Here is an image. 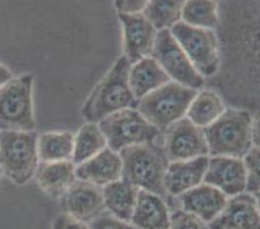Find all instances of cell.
<instances>
[{
	"mask_svg": "<svg viewBox=\"0 0 260 229\" xmlns=\"http://www.w3.org/2000/svg\"><path fill=\"white\" fill-rule=\"evenodd\" d=\"M106 145L113 152L119 153L134 145L154 143L160 131L149 123L136 109H124L99 123Z\"/></svg>",
	"mask_w": 260,
	"mask_h": 229,
	"instance_id": "obj_9",
	"label": "cell"
},
{
	"mask_svg": "<svg viewBox=\"0 0 260 229\" xmlns=\"http://www.w3.org/2000/svg\"><path fill=\"white\" fill-rule=\"evenodd\" d=\"M74 135L72 132H47L38 138V155L42 163L73 159Z\"/></svg>",
	"mask_w": 260,
	"mask_h": 229,
	"instance_id": "obj_24",
	"label": "cell"
},
{
	"mask_svg": "<svg viewBox=\"0 0 260 229\" xmlns=\"http://www.w3.org/2000/svg\"><path fill=\"white\" fill-rule=\"evenodd\" d=\"M2 174H3V172H2V170H0V176H2Z\"/></svg>",
	"mask_w": 260,
	"mask_h": 229,
	"instance_id": "obj_36",
	"label": "cell"
},
{
	"mask_svg": "<svg viewBox=\"0 0 260 229\" xmlns=\"http://www.w3.org/2000/svg\"><path fill=\"white\" fill-rule=\"evenodd\" d=\"M148 2L144 0H118L115 2V8L118 15H140L145 9Z\"/></svg>",
	"mask_w": 260,
	"mask_h": 229,
	"instance_id": "obj_31",
	"label": "cell"
},
{
	"mask_svg": "<svg viewBox=\"0 0 260 229\" xmlns=\"http://www.w3.org/2000/svg\"><path fill=\"white\" fill-rule=\"evenodd\" d=\"M196 96V89L188 88L175 82H169L145 97L138 100L136 110L149 123L160 131L185 118L189 106Z\"/></svg>",
	"mask_w": 260,
	"mask_h": 229,
	"instance_id": "obj_5",
	"label": "cell"
},
{
	"mask_svg": "<svg viewBox=\"0 0 260 229\" xmlns=\"http://www.w3.org/2000/svg\"><path fill=\"white\" fill-rule=\"evenodd\" d=\"M254 197H255V201H256L257 209H259V212H260V192L255 193V194H254Z\"/></svg>",
	"mask_w": 260,
	"mask_h": 229,
	"instance_id": "obj_35",
	"label": "cell"
},
{
	"mask_svg": "<svg viewBox=\"0 0 260 229\" xmlns=\"http://www.w3.org/2000/svg\"><path fill=\"white\" fill-rule=\"evenodd\" d=\"M217 37L221 62L215 87L226 103L259 115L260 2H220Z\"/></svg>",
	"mask_w": 260,
	"mask_h": 229,
	"instance_id": "obj_1",
	"label": "cell"
},
{
	"mask_svg": "<svg viewBox=\"0 0 260 229\" xmlns=\"http://www.w3.org/2000/svg\"><path fill=\"white\" fill-rule=\"evenodd\" d=\"M183 4L184 2H171V0L148 2L143 15L154 26L157 31L171 30L176 23L181 21Z\"/></svg>",
	"mask_w": 260,
	"mask_h": 229,
	"instance_id": "obj_27",
	"label": "cell"
},
{
	"mask_svg": "<svg viewBox=\"0 0 260 229\" xmlns=\"http://www.w3.org/2000/svg\"><path fill=\"white\" fill-rule=\"evenodd\" d=\"M52 229H89V226L83 221L75 219L72 215L63 212L54 219Z\"/></svg>",
	"mask_w": 260,
	"mask_h": 229,
	"instance_id": "obj_32",
	"label": "cell"
},
{
	"mask_svg": "<svg viewBox=\"0 0 260 229\" xmlns=\"http://www.w3.org/2000/svg\"><path fill=\"white\" fill-rule=\"evenodd\" d=\"M252 143L254 146L260 148V114L252 122Z\"/></svg>",
	"mask_w": 260,
	"mask_h": 229,
	"instance_id": "obj_33",
	"label": "cell"
},
{
	"mask_svg": "<svg viewBox=\"0 0 260 229\" xmlns=\"http://www.w3.org/2000/svg\"><path fill=\"white\" fill-rule=\"evenodd\" d=\"M228 202V197L209 184H201L180 195L184 211L196 215L209 225L219 216Z\"/></svg>",
	"mask_w": 260,
	"mask_h": 229,
	"instance_id": "obj_17",
	"label": "cell"
},
{
	"mask_svg": "<svg viewBox=\"0 0 260 229\" xmlns=\"http://www.w3.org/2000/svg\"><path fill=\"white\" fill-rule=\"evenodd\" d=\"M123 163L119 153L104 149L91 159L75 167L77 180L87 181L96 186H106L122 179Z\"/></svg>",
	"mask_w": 260,
	"mask_h": 229,
	"instance_id": "obj_16",
	"label": "cell"
},
{
	"mask_svg": "<svg viewBox=\"0 0 260 229\" xmlns=\"http://www.w3.org/2000/svg\"><path fill=\"white\" fill-rule=\"evenodd\" d=\"M35 176L40 189L52 198H62L70 186L77 181L75 165L72 160L40 163Z\"/></svg>",
	"mask_w": 260,
	"mask_h": 229,
	"instance_id": "obj_21",
	"label": "cell"
},
{
	"mask_svg": "<svg viewBox=\"0 0 260 229\" xmlns=\"http://www.w3.org/2000/svg\"><path fill=\"white\" fill-rule=\"evenodd\" d=\"M119 155L123 163V180L128 181L140 190L166 197L165 176L170 160L162 145L155 144V141L134 145L123 149Z\"/></svg>",
	"mask_w": 260,
	"mask_h": 229,
	"instance_id": "obj_3",
	"label": "cell"
},
{
	"mask_svg": "<svg viewBox=\"0 0 260 229\" xmlns=\"http://www.w3.org/2000/svg\"><path fill=\"white\" fill-rule=\"evenodd\" d=\"M225 112V105L221 96L215 91H202L197 93L190 106L186 117L198 128H206L219 119Z\"/></svg>",
	"mask_w": 260,
	"mask_h": 229,
	"instance_id": "obj_23",
	"label": "cell"
},
{
	"mask_svg": "<svg viewBox=\"0 0 260 229\" xmlns=\"http://www.w3.org/2000/svg\"><path fill=\"white\" fill-rule=\"evenodd\" d=\"M37 132H0V170L18 185L29 183L39 166Z\"/></svg>",
	"mask_w": 260,
	"mask_h": 229,
	"instance_id": "obj_6",
	"label": "cell"
},
{
	"mask_svg": "<svg viewBox=\"0 0 260 229\" xmlns=\"http://www.w3.org/2000/svg\"><path fill=\"white\" fill-rule=\"evenodd\" d=\"M246 167V192L255 194L260 192V148L252 146L243 158Z\"/></svg>",
	"mask_w": 260,
	"mask_h": 229,
	"instance_id": "obj_28",
	"label": "cell"
},
{
	"mask_svg": "<svg viewBox=\"0 0 260 229\" xmlns=\"http://www.w3.org/2000/svg\"><path fill=\"white\" fill-rule=\"evenodd\" d=\"M123 27V51L129 63L152 56L158 31L143 13L118 15Z\"/></svg>",
	"mask_w": 260,
	"mask_h": 229,
	"instance_id": "obj_12",
	"label": "cell"
},
{
	"mask_svg": "<svg viewBox=\"0 0 260 229\" xmlns=\"http://www.w3.org/2000/svg\"><path fill=\"white\" fill-rule=\"evenodd\" d=\"M131 63L124 56L118 58L108 74L92 91L82 108V114L88 123L99 124L101 120L124 109H135V99L128 82Z\"/></svg>",
	"mask_w": 260,
	"mask_h": 229,
	"instance_id": "obj_2",
	"label": "cell"
},
{
	"mask_svg": "<svg viewBox=\"0 0 260 229\" xmlns=\"http://www.w3.org/2000/svg\"><path fill=\"white\" fill-rule=\"evenodd\" d=\"M139 190V188L123 179L104 186L103 195L105 209L114 218L131 223Z\"/></svg>",
	"mask_w": 260,
	"mask_h": 229,
	"instance_id": "obj_22",
	"label": "cell"
},
{
	"mask_svg": "<svg viewBox=\"0 0 260 229\" xmlns=\"http://www.w3.org/2000/svg\"><path fill=\"white\" fill-rule=\"evenodd\" d=\"M162 146L170 163L209 157L203 129L194 126L188 118L177 120L176 123L165 129Z\"/></svg>",
	"mask_w": 260,
	"mask_h": 229,
	"instance_id": "obj_11",
	"label": "cell"
},
{
	"mask_svg": "<svg viewBox=\"0 0 260 229\" xmlns=\"http://www.w3.org/2000/svg\"><path fill=\"white\" fill-rule=\"evenodd\" d=\"M150 57L157 61L158 65L169 75L171 82L196 91L202 88L205 84V79L191 65L188 56L179 46L170 30L158 31Z\"/></svg>",
	"mask_w": 260,
	"mask_h": 229,
	"instance_id": "obj_10",
	"label": "cell"
},
{
	"mask_svg": "<svg viewBox=\"0 0 260 229\" xmlns=\"http://www.w3.org/2000/svg\"><path fill=\"white\" fill-rule=\"evenodd\" d=\"M170 31L201 77L211 78L217 74L221 55L219 37L215 30L193 27L180 21Z\"/></svg>",
	"mask_w": 260,
	"mask_h": 229,
	"instance_id": "obj_8",
	"label": "cell"
},
{
	"mask_svg": "<svg viewBox=\"0 0 260 229\" xmlns=\"http://www.w3.org/2000/svg\"><path fill=\"white\" fill-rule=\"evenodd\" d=\"M181 21L193 27L217 30L219 27V3L191 0L184 2Z\"/></svg>",
	"mask_w": 260,
	"mask_h": 229,
	"instance_id": "obj_26",
	"label": "cell"
},
{
	"mask_svg": "<svg viewBox=\"0 0 260 229\" xmlns=\"http://www.w3.org/2000/svg\"><path fill=\"white\" fill-rule=\"evenodd\" d=\"M170 214L165 198L154 193L139 190L131 224L138 229H169Z\"/></svg>",
	"mask_w": 260,
	"mask_h": 229,
	"instance_id": "obj_19",
	"label": "cell"
},
{
	"mask_svg": "<svg viewBox=\"0 0 260 229\" xmlns=\"http://www.w3.org/2000/svg\"><path fill=\"white\" fill-rule=\"evenodd\" d=\"M89 229H138L131 223H126L114 218L110 214H101L89 224Z\"/></svg>",
	"mask_w": 260,
	"mask_h": 229,
	"instance_id": "obj_30",
	"label": "cell"
},
{
	"mask_svg": "<svg viewBox=\"0 0 260 229\" xmlns=\"http://www.w3.org/2000/svg\"><path fill=\"white\" fill-rule=\"evenodd\" d=\"M32 83V75L25 74L12 78L0 88V132L34 131Z\"/></svg>",
	"mask_w": 260,
	"mask_h": 229,
	"instance_id": "obj_7",
	"label": "cell"
},
{
	"mask_svg": "<svg viewBox=\"0 0 260 229\" xmlns=\"http://www.w3.org/2000/svg\"><path fill=\"white\" fill-rule=\"evenodd\" d=\"M210 157L171 162L165 176V189L170 195H181L201 185L206 175Z\"/></svg>",
	"mask_w": 260,
	"mask_h": 229,
	"instance_id": "obj_18",
	"label": "cell"
},
{
	"mask_svg": "<svg viewBox=\"0 0 260 229\" xmlns=\"http://www.w3.org/2000/svg\"><path fill=\"white\" fill-rule=\"evenodd\" d=\"M62 207L66 214L78 220L91 223L105 210L103 189L87 181L77 180L63 194Z\"/></svg>",
	"mask_w": 260,
	"mask_h": 229,
	"instance_id": "obj_14",
	"label": "cell"
},
{
	"mask_svg": "<svg viewBox=\"0 0 260 229\" xmlns=\"http://www.w3.org/2000/svg\"><path fill=\"white\" fill-rule=\"evenodd\" d=\"M106 140L99 124L86 123L74 136V152L72 162L82 165L106 149Z\"/></svg>",
	"mask_w": 260,
	"mask_h": 229,
	"instance_id": "obj_25",
	"label": "cell"
},
{
	"mask_svg": "<svg viewBox=\"0 0 260 229\" xmlns=\"http://www.w3.org/2000/svg\"><path fill=\"white\" fill-rule=\"evenodd\" d=\"M205 184L214 186L226 197L246 192V167L243 159L231 157H210Z\"/></svg>",
	"mask_w": 260,
	"mask_h": 229,
	"instance_id": "obj_13",
	"label": "cell"
},
{
	"mask_svg": "<svg viewBox=\"0 0 260 229\" xmlns=\"http://www.w3.org/2000/svg\"><path fill=\"white\" fill-rule=\"evenodd\" d=\"M169 229H209V225L196 215L179 210L171 214Z\"/></svg>",
	"mask_w": 260,
	"mask_h": 229,
	"instance_id": "obj_29",
	"label": "cell"
},
{
	"mask_svg": "<svg viewBox=\"0 0 260 229\" xmlns=\"http://www.w3.org/2000/svg\"><path fill=\"white\" fill-rule=\"evenodd\" d=\"M209 229H260V212L251 193L231 197Z\"/></svg>",
	"mask_w": 260,
	"mask_h": 229,
	"instance_id": "obj_15",
	"label": "cell"
},
{
	"mask_svg": "<svg viewBox=\"0 0 260 229\" xmlns=\"http://www.w3.org/2000/svg\"><path fill=\"white\" fill-rule=\"evenodd\" d=\"M128 82L135 99L140 100L171 82V79L154 58L146 57L132 63L128 73Z\"/></svg>",
	"mask_w": 260,
	"mask_h": 229,
	"instance_id": "obj_20",
	"label": "cell"
},
{
	"mask_svg": "<svg viewBox=\"0 0 260 229\" xmlns=\"http://www.w3.org/2000/svg\"><path fill=\"white\" fill-rule=\"evenodd\" d=\"M252 114L247 110L231 108L211 126L203 128L209 154L243 159L252 143Z\"/></svg>",
	"mask_w": 260,
	"mask_h": 229,
	"instance_id": "obj_4",
	"label": "cell"
},
{
	"mask_svg": "<svg viewBox=\"0 0 260 229\" xmlns=\"http://www.w3.org/2000/svg\"><path fill=\"white\" fill-rule=\"evenodd\" d=\"M12 78H13V74H12L11 70L0 63V88L6 86V84L8 83Z\"/></svg>",
	"mask_w": 260,
	"mask_h": 229,
	"instance_id": "obj_34",
	"label": "cell"
}]
</instances>
